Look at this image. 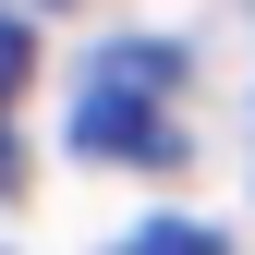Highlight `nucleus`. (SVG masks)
I'll return each mask as SVG.
<instances>
[{
    "mask_svg": "<svg viewBox=\"0 0 255 255\" xmlns=\"http://www.w3.org/2000/svg\"><path fill=\"white\" fill-rule=\"evenodd\" d=\"M73 146L85 158H134V170H170L182 158V49L170 37H110L73 85Z\"/></svg>",
    "mask_w": 255,
    "mask_h": 255,
    "instance_id": "nucleus-1",
    "label": "nucleus"
},
{
    "mask_svg": "<svg viewBox=\"0 0 255 255\" xmlns=\"http://www.w3.org/2000/svg\"><path fill=\"white\" fill-rule=\"evenodd\" d=\"M110 255H231V243H219L207 219H146V231H122Z\"/></svg>",
    "mask_w": 255,
    "mask_h": 255,
    "instance_id": "nucleus-2",
    "label": "nucleus"
},
{
    "mask_svg": "<svg viewBox=\"0 0 255 255\" xmlns=\"http://www.w3.org/2000/svg\"><path fill=\"white\" fill-rule=\"evenodd\" d=\"M24 73H37V37H24V24L0 12V122H12V98H24Z\"/></svg>",
    "mask_w": 255,
    "mask_h": 255,
    "instance_id": "nucleus-3",
    "label": "nucleus"
}]
</instances>
